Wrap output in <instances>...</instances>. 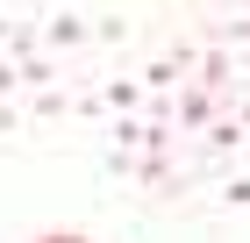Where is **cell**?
<instances>
[{
	"mask_svg": "<svg viewBox=\"0 0 250 243\" xmlns=\"http://www.w3.org/2000/svg\"><path fill=\"white\" fill-rule=\"evenodd\" d=\"M43 243H86V236H43Z\"/></svg>",
	"mask_w": 250,
	"mask_h": 243,
	"instance_id": "obj_1",
	"label": "cell"
}]
</instances>
